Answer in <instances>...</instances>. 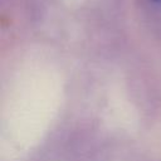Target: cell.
Returning <instances> with one entry per match:
<instances>
[{"instance_id": "cell-1", "label": "cell", "mask_w": 161, "mask_h": 161, "mask_svg": "<svg viewBox=\"0 0 161 161\" xmlns=\"http://www.w3.org/2000/svg\"><path fill=\"white\" fill-rule=\"evenodd\" d=\"M153 1H161V0H153Z\"/></svg>"}]
</instances>
